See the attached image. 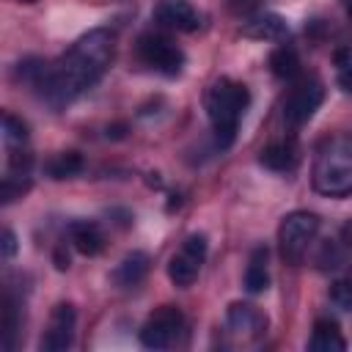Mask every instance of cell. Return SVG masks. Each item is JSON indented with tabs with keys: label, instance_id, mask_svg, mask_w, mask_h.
<instances>
[{
	"label": "cell",
	"instance_id": "1",
	"mask_svg": "<svg viewBox=\"0 0 352 352\" xmlns=\"http://www.w3.org/2000/svg\"><path fill=\"white\" fill-rule=\"evenodd\" d=\"M116 60V33L107 28H96L82 33L63 55L52 63L47 60H25L19 63V77L36 88V94L55 110L77 102L88 94L113 66Z\"/></svg>",
	"mask_w": 352,
	"mask_h": 352
},
{
	"label": "cell",
	"instance_id": "7",
	"mask_svg": "<svg viewBox=\"0 0 352 352\" xmlns=\"http://www.w3.org/2000/svg\"><path fill=\"white\" fill-rule=\"evenodd\" d=\"M184 330V314L179 305H160L146 316V322L138 330V341L146 349H168L179 341Z\"/></svg>",
	"mask_w": 352,
	"mask_h": 352
},
{
	"label": "cell",
	"instance_id": "14",
	"mask_svg": "<svg viewBox=\"0 0 352 352\" xmlns=\"http://www.w3.org/2000/svg\"><path fill=\"white\" fill-rule=\"evenodd\" d=\"M349 256H352V223H346L338 236L322 242V248H319V253H316V267L324 270V272L341 270Z\"/></svg>",
	"mask_w": 352,
	"mask_h": 352
},
{
	"label": "cell",
	"instance_id": "17",
	"mask_svg": "<svg viewBox=\"0 0 352 352\" xmlns=\"http://www.w3.org/2000/svg\"><path fill=\"white\" fill-rule=\"evenodd\" d=\"M308 349L314 352H344L346 349V341L338 330V322L330 319V316H319L314 322V333L308 338Z\"/></svg>",
	"mask_w": 352,
	"mask_h": 352
},
{
	"label": "cell",
	"instance_id": "5",
	"mask_svg": "<svg viewBox=\"0 0 352 352\" xmlns=\"http://www.w3.org/2000/svg\"><path fill=\"white\" fill-rule=\"evenodd\" d=\"M322 102H324V82L316 74H302L292 82L283 99V121L289 126H302L314 118Z\"/></svg>",
	"mask_w": 352,
	"mask_h": 352
},
{
	"label": "cell",
	"instance_id": "8",
	"mask_svg": "<svg viewBox=\"0 0 352 352\" xmlns=\"http://www.w3.org/2000/svg\"><path fill=\"white\" fill-rule=\"evenodd\" d=\"M206 253H209V239L206 234H190L184 236V242L179 245V250L170 256L168 261V278L173 286L179 289H187L195 283V278L201 275V267L206 261Z\"/></svg>",
	"mask_w": 352,
	"mask_h": 352
},
{
	"label": "cell",
	"instance_id": "4",
	"mask_svg": "<svg viewBox=\"0 0 352 352\" xmlns=\"http://www.w3.org/2000/svg\"><path fill=\"white\" fill-rule=\"evenodd\" d=\"M319 214L308 212V209H297V212H289L280 226H278V250H280V258L286 264H300L308 253V248L314 245L316 234H319Z\"/></svg>",
	"mask_w": 352,
	"mask_h": 352
},
{
	"label": "cell",
	"instance_id": "3",
	"mask_svg": "<svg viewBox=\"0 0 352 352\" xmlns=\"http://www.w3.org/2000/svg\"><path fill=\"white\" fill-rule=\"evenodd\" d=\"M206 116L214 132L217 148H228L236 138L239 121L250 104V91L245 82H236L231 77H220L206 88Z\"/></svg>",
	"mask_w": 352,
	"mask_h": 352
},
{
	"label": "cell",
	"instance_id": "10",
	"mask_svg": "<svg viewBox=\"0 0 352 352\" xmlns=\"http://www.w3.org/2000/svg\"><path fill=\"white\" fill-rule=\"evenodd\" d=\"M226 327L242 341H258L267 330V314L245 300H236L226 311Z\"/></svg>",
	"mask_w": 352,
	"mask_h": 352
},
{
	"label": "cell",
	"instance_id": "26",
	"mask_svg": "<svg viewBox=\"0 0 352 352\" xmlns=\"http://www.w3.org/2000/svg\"><path fill=\"white\" fill-rule=\"evenodd\" d=\"M344 8H346V16L352 19V0H344Z\"/></svg>",
	"mask_w": 352,
	"mask_h": 352
},
{
	"label": "cell",
	"instance_id": "22",
	"mask_svg": "<svg viewBox=\"0 0 352 352\" xmlns=\"http://www.w3.org/2000/svg\"><path fill=\"white\" fill-rule=\"evenodd\" d=\"M3 132H6V143L8 146H22L28 140V124L22 118H16L14 113H3Z\"/></svg>",
	"mask_w": 352,
	"mask_h": 352
},
{
	"label": "cell",
	"instance_id": "19",
	"mask_svg": "<svg viewBox=\"0 0 352 352\" xmlns=\"http://www.w3.org/2000/svg\"><path fill=\"white\" fill-rule=\"evenodd\" d=\"M82 168H85V160H82V154L74 151V148H69V151H58V154H52V157L44 162L47 176L55 179V182H60V179H72V176H77Z\"/></svg>",
	"mask_w": 352,
	"mask_h": 352
},
{
	"label": "cell",
	"instance_id": "25",
	"mask_svg": "<svg viewBox=\"0 0 352 352\" xmlns=\"http://www.w3.org/2000/svg\"><path fill=\"white\" fill-rule=\"evenodd\" d=\"M228 6H231V11H248L256 6V0H228Z\"/></svg>",
	"mask_w": 352,
	"mask_h": 352
},
{
	"label": "cell",
	"instance_id": "2",
	"mask_svg": "<svg viewBox=\"0 0 352 352\" xmlns=\"http://www.w3.org/2000/svg\"><path fill=\"white\" fill-rule=\"evenodd\" d=\"M311 184L324 198L352 195V132L327 135L314 154Z\"/></svg>",
	"mask_w": 352,
	"mask_h": 352
},
{
	"label": "cell",
	"instance_id": "18",
	"mask_svg": "<svg viewBox=\"0 0 352 352\" xmlns=\"http://www.w3.org/2000/svg\"><path fill=\"white\" fill-rule=\"evenodd\" d=\"M267 261H270V250L264 245L250 250V258H248V267H245V289L250 294L267 292V286H270V264Z\"/></svg>",
	"mask_w": 352,
	"mask_h": 352
},
{
	"label": "cell",
	"instance_id": "27",
	"mask_svg": "<svg viewBox=\"0 0 352 352\" xmlns=\"http://www.w3.org/2000/svg\"><path fill=\"white\" fill-rule=\"evenodd\" d=\"M19 3H36V0H19Z\"/></svg>",
	"mask_w": 352,
	"mask_h": 352
},
{
	"label": "cell",
	"instance_id": "16",
	"mask_svg": "<svg viewBox=\"0 0 352 352\" xmlns=\"http://www.w3.org/2000/svg\"><path fill=\"white\" fill-rule=\"evenodd\" d=\"M69 239H72L74 250L82 256H96L104 250V231L96 220H72Z\"/></svg>",
	"mask_w": 352,
	"mask_h": 352
},
{
	"label": "cell",
	"instance_id": "9",
	"mask_svg": "<svg viewBox=\"0 0 352 352\" xmlns=\"http://www.w3.org/2000/svg\"><path fill=\"white\" fill-rule=\"evenodd\" d=\"M74 330H77V311L72 302H58L50 311L44 336L38 341L41 352H63L74 344Z\"/></svg>",
	"mask_w": 352,
	"mask_h": 352
},
{
	"label": "cell",
	"instance_id": "11",
	"mask_svg": "<svg viewBox=\"0 0 352 352\" xmlns=\"http://www.w3.org/2000/svg\"><path fill=\"white\" fill-rule=\"evenodd\" d=\"M151 16L160 28L176 30V33H192L201 28V14L190 0H160Z\"/></svg>",
	"mask_w": 352,
	"mask_h": 352
},
{
	"label": "cell",
	"instance_id": "15",
	"mask_svg": "<svg viewBox=\"0 0 352 352\" xmlns=\"http://www.w3.org/2000/svg\"><path fill=\"white\" fill-rule=\"evenodd\" d=\"M245 38H256V41H283L286 33H289V25L280 14H272V11H264V14H256L250 16L242 30H239Z\"/></svg>",
	"mask_w": 352,
	"mask_h": 352
},
{
	"label": "cell",
	"instance_id": "20",
	"mask_svg": "<svg viewBox=\"0 0 352 352\" xmlns=\"http://www.w3.org/2000/svg\"><path fill=\"white\" fill-rule=\"evenodd\" d=\"M270 69L278 80H297L300 77V55L292 44H278L270 52Z\"/></svg>",
	"mask_w": 352,
	"mask_h": 352
},
{
	"label": "cell",
	"instance_id": "12",
	"mask_svg": "<svg viewBox=\"0 0 352 352\" xmlns=\"http://www.w3.org/2000/svg\"><path fill=\"white\" fill-rule=\"evenodd\" d=\"M297 160H300V146H297L294 135H286V138H278V140L267 143V146L261 148V154H258V162H261L264 168L275 170V173L292 170V168L297 165Z\"/></svg>",
	"mask_w": 352,
	"mask_h": 352
},
{
	"label": "cell",
	"instance_id": "6",
	"mask_svg": "<svg viewBox=\"0 0 352 352\" xmlns=\"http://www.w3.org/2000/svg\"><path fill=\"white\" fill-rule=\"evenodd\" d=\"M138 58L148 66V69H154V72H160V74H165V77H176V74H182V66H184V50L168 36V33H154V30H148V33H143L140 38H138Z\"/></svg>",
	"mask_w": 352,
	"mask_h": 352
},
{
	"label": "cell",
	"instance_id": "21",
	"mask_svg": "<svg viewBox=\"0 0 352 352\" xmlns=\"http://www.w3.org/2000/svg\"><path fill=\"white\" fill-rule=\"evenodd\" d=\"M330 300L336 308L352 311V272H346L330 283Z\"/></svg>",
	"mask_w": 352,
	"mask_h": 352
},
{
	"label": "cell",
	"instance_id": "24",
	"mask_svg": "<svg viewBox=\"0 0 352 352\" xmlns=\"http://www.w3.org/2000/svg\"><path fill=\"white\" fill-rule=\"evenodd\" d=\"M14 253H16V236L11 228H3V256L11 258Z\"/></svg>",
	"mask_w": 352,
	"mask_h": 352
},
{
	"label": "cell",
	"instance_id": "23",
	"mask_svg": "<svg viewBox=\"0 0 352 352\" xmlns=\"http://www.w3.org/2000/svg\"><path fill=\"white\" fill-rule=\"evenodd\" d=\"M336 80L344 91H352V47L336 52Z\"/></svg>",
	"mask_w": 352,
	"mask_h": 352
},
{
	"label": "cell",
	"instance_id": "13",
	"mask_svg": "<svg viewBox=\"0 0 352 352\" xmlns=\"http://www.w3.org/2000/svg\"><path fill=\"white\" fill-rule=\"evenodd\" d=\"M148 267H151L148 253L132 250V253H126V256L116 264V270L110 272V280H113L118 289H135V286H140L143 278L148 275Z\"/></svg>",
	"mask_w": 352,
	"mask_h": 352
}]
</instances>
